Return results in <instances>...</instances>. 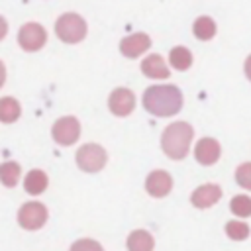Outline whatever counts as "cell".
<instances>
[{"instance_id": "obj_13", "label": "cell", "mask_w": 251, "mask_h": 251, "mask_svg": "<svg viewBox=\"0 0 251 251\" xmlns=\"http://www.w3.org/2000/svg\"><path fill=\"white\" fill-rule=\"evenodd\" d=\"M141 73L147 75L149 78H169V67H167L165 59L157 53L147 55L141 61Z\"/></svg>"}, {"instance_id": "obj_8", "label": "cell", "mask_w": 251, "mask_h": 251, "mask_svg": "<svg viewBox=\"0 0 251 251\" xmlns=\"http://www.w3.org/2000/svg\"><path fill=\"white\" fill-rule=\"evenodd\" d=\"M108 108L114 116H129L135 108V96L129 88H114L108 98Z\"/></svg>"}, {"instance_id": "obj_7", "label": "cell", "mask_w": 251, "mask_h": 251, "mask_svg": "<svg viewBox=\"0 0 251 251\" xmlns=\"http://www.w3.org/2000/svg\"><path fill=\"white\" fill-rule=\"evenodd\" d=\"M47 222V208L41 202H25L18 212V224L24 229H39Z\"/></svg>"}, {"instance_id": "obj_1", "label": "cell", "mask_w": 251, "mask_h": 251, "mask_svg": "<svg viewBox=\"0 0 251 251\" xmlns=\"http://www.w3.org/2000/svg\"><path fill=\"white\" fill-rule=\"evenodd\" d=\"M143 106L153 116L169 118L182 108V92L175 84H153L143 92Z\"/></svg>"}, {"instance_id": "obj_5", "label": "cell", "mask_w": 251, "mask_h": 251, "mask_svg": "<svg viewBox=\"0 0 251 251\" xmlns=\"http://www.w3.org/2000/svg\"><path fill=\"white\" fill-rule=\"evenodd\" d=\"M47 41V31L37 22H27L18 31V43L24 51H39Z\"/></svg>"}, {"instance_id": "obj_11", "label": "cell", "mask_w": 251, "mask_h": 251, "mask_svg": "<svg viewBox=\"0 0 251 251\" xmlns=\"http://www.w3.org/2000/svg\"><path fill=\"white\" fill-rule=\"evenodd\" d=\"M222 155L220 143L214 137H202L194 147V157L200 165H214Z\"/></svg>"}, {"instance_id": "obj_10", "label": "cell", "mask_w": 251, "mask_h": 251, "mask_svg": "<svg viewBox=\"0 0 251 251\" xmlns=\"http://www.w3.org/2000/svg\"><path fill=\"white\" fill-rule=\"evenodd\" d=\"M151 47V39L147 33L143 31H137V33H131L127 37H124L120 41V51L124 57H129V59H135L139 57L143 51H147Z\"/></svg>"}, {"instance_id": "obj_19", "label": "cell", "mask_w": 251, "mask_h": 251, "mask_svg": "<svg viewBox=\"0 0 251 251\" xmlns=\"http://www.w3.org/2000/svg\"><path fill=\"white\" fill-rule=\"evenodd\" d=\"M20 173H22V169H20V165L16 161H4L0 165V180H2V184L8 186V188L16 186L18 178H20Z\"/></svg>"}, {"instance_id": "obj_14", "label": "cell", "mask_w": 251, "mask_h": 251, "mask_svg": "<svg viewBox=\"0 0 251 251\" xmlns=\"http://www.w3.org/2000/svg\"><path fill=\"white\" fill-rule=\"evenodd\" d=\"M155 239L145 229H133L127 235V249L129 251H153Z\"/></svg>"}, {"instance_id": "obj_16", "label": "cell", "mask_w": 251, "mask_h": 251, "mask_svg": "<svg viewBox=\"0 0 251 251\" xmlns=\"http://www.w3.org/2000/svg\"><path fill=\"white\" fill-rule=\"evenodd\" d=\"M192 31L198 39L202 41H208L216 35V22L210 18V16H200L194 20V25H192Z\"/></svg>"}, {"instance_id": "obj_3", "label": "cell", "mask_w": 251, "mask_h": 251, "mask_svg": "<svg viewBox=\"0 0 251 251\" xmlns=\"http://www.w3.org/2000/svg\"><path fill=\"white\" fill-rule=\"evenodd\" d=\"M55 33L65 43H78L86 35V22L82 16H78L75 12H67V14L57 18Z\"/></svg>"}, {"instance_id": "obj_17", "label": "cell", "mask_w": 251, "mask_h": 251, "mask_svg": "<svg viewBox=\"0 0 251 251\" xmlns=\"http://www.w3.org/2000/svg\"><path fill=\"white\" fill-rule=\"evenodd\" d=\"M22 114V108H20V102L16 98H10V96H4L0 100V120L4 124H12L20 118Z\"/></svg>"}, {"instance_id": "obj_15", "label": "cell", "mask_w": 251, "mask_h": 251, "mask_svg": "<svg viewBox=\"0 0 251 251\" xmlns=\"http://www.w3.org/2000/svg\"><path fill=\"white\" fill-rule=\"evenodd\" d=\"M24 188L27 194H41L47 188V175L41 169H33L27 173L24 180Z\"/></svg>"}, {"instance_id": "obj_12", "label": "cell", "mask_w": 251, "mask_h": 251, "mask_svg": "<svg viewBox=\"0 0 251 251\" xmlns=\"http://www.w3.org/2000/svg\"><path fill=\"white\" fill-rule=\"evenodd\" d=\"M222 198V188L214 182H208V184H200L192 196H190V202L196 206V208H210L214 206L218 200Z\"/></svg>"}, {"instance_id": "obj_4", "label": "cell", "mask_w": 251, "mask_h": 251, "mask_svg": "<svg viewBox=\"0 0 251 251\" xmlns=\"http://www.w3.org/2000/svg\"><path fill=\"white\" fill-rule=\"evenodd\" d=\"M75 157H76L78 169H82L84 173H98L104 169V165L108 161L106 149L98 143H86V145L78 147Z\"/></svg>"}, {"instance_id": "obj_21", "label": "cell", "mask_w": 251, "mask_h": 251, "mask_svg": "<svg viewBox=\"0 0 251 251\" xmlns=\"http://www.w3.org/2000/svg\"><path fill=\"white\" fill-rule=\"evenodd\" d=\"M226 233L235 239V241H243L249 237V226L245 222H237V220H231L226 224Z\"/></svg>"}, {"instance_id": "obj_6", "label": "cell", "mask_w": 251, "mask_h": 251, "mask_svg": "<svg viewBox=\"0 0 251 251\" xmlns=\"http://www.w3.org/2000/svg\"><path fill=\"white\" fill-rule=\"evenodd\" d=\"M51 135L59 145H73L80 135V124L75 116H63L53 124Z\"/></svg>"}, {"instance_id": "obj_24", "label": "cell", "mask_w": 251, "mask_h": 251, "mask_svg": "<svg viewBox=\"0 0 251 251\" xmlns=\"http://www.w3.org/2000/svg\"><path fill=\"white\" fill-rule=\"evenodd\" d=\"M245 75H247V78L251 80V55L245 59Z\"/></svg>"}, {"instance_id": "obj_20", "label": "cell", "mask_w": 251, "mask_h": 251, "mask_svg": "<svg viewBox=\"0 0 251 251\" xmlns=\"http://www.w3.org/2000/svg\"><path fill=\"white\" fill-rule=\"evenodd\" d=\"M229 208H231V212H233L235 216H239V218H249V216H251V198L245 196V194H237V196L231 198Z\"/></svg>"}, {"instance_id": "obj_23", "label": "cell", "mask_w": 251, "mask_h": 251, "mask_svg": "<svg viewBox=\"0 0 251 251\" xmlns=\"http://www.w3.org/2000/svg\"><path fill=\"white\" fill-rule=\"evenodd\" d=\"M71 251H104V249H102V245L98 241L84 237V239H76L71 245Z\"/></svg>"}, {"instance_id": "obj_18", "label": "cell", "mask_w": 251, "mask_h": 251, "mask_svg": "<svg viewBox=\"0 0 251 251\" xmlns=\"http://www.w3.org/2000/svg\"><path fill=\"white\" fill-rule=\"evenodd\" d=\"M169 63H171L173 69H176V71H186V69L192 65V53H190L186 47H182V45L173 47L171 53H169Z\"/></svg>"}, {"instance_id": "obj_22", "label": "cell", "mask_w": 251, "mask_h": 251, "mask_svg": "<svg viewBox=\"0 0 251 251\" xmlns=\"http://www.w3.org/2000/svg\"><path fill=\"white\" fill-rule=\"evenodd\" d=\"M235 180L241 188L251 190V163H241L235 169Z\"/></svg>"}, {"instance_id": "obj_2", "label": "cell", "mask_w": 251, "mask_h": 251, "mask_svg": "<svg viewBox=\"0 0 251 251\" xmlns=\"http://www.w3.org/2000/svg\"><path fill=\"white\" fill-rule=\"evenodd\" d=\"M194 137V129L188 122H173L165 127L161 135V147L167 157L171 159H184L190 147V141Z\"/></svg>"}, {"instance_id": "obj_9", "label": "cell", "mask_w": 251, "mask_h": 251, "mask_svg": "<svg viewBox=\"0 0 251 251\" xmlns=\"http://www.w3.org/2000/svg\"><path fill=\"white\" fill-rule=\"evenodd\" d=\"M171 188H173V178H171V175H169L167 171L157 169V171H151V173H149V176H147V180H145V190H147L153 198H163V196H167V194L171 192Z\"/></svg>"}]
</instances>
